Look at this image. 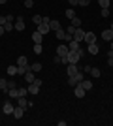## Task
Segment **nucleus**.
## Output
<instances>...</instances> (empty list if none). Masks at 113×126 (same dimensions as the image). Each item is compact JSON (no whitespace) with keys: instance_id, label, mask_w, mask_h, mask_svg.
<instances>
[{"instance_id":"nucleus-1","label":"nucleus","mask_w":113,"mask_h":126,"mask_svg":"<svg viewBox=\"0 0 113 126\" xmlns=\"http://www.w3.org/2000/svg\"><path fill=\"white\" fill-rule=\"evenodd\" d=\"M83 49H79V51H68V55H66L64 58H62V62H66V64H77L83 58Z\"/></svg>"},{"instance_id":"nucleus-2","label":"nucleus","mask_w":113,"mask_h":126,"mask_svg":"<svg viewBox=\"0 0 113 126\" xmlns=\"http://www.w3.org/2000/svg\"><path fill=\"white\" fill-rule=\"evenodd\" d=\"M49 21H51L49 17H43V19H42V23L38 25V32H42L43 36H45L47 32H51V26H49Z\"/></svg>"},{"instance_id":"nucleus-3","label":"nucleus","mask_w":113,"mask_h":126,"mask_svg":"<svg viewBox=\"0 0 113 126\" xmlns=\"http://www.w3.org/2000/svg\"><path fill=\"white\" fill-rule=\"evenodd\" d=\"M72 38H74V40H75V42H83V40H85V30H81V28H75V30H74V36H72Z\"/></svg>"},{"instance_id":"nucleus-4","label":"nucleus","mask_w":113,"mask_h":126,"mask_svg":"<svg viewBox=\"0 0 113 126\" xmlns=\"http://www.w3.org/2000/svg\"><path fill=\"white\" fill-rule=\"evenodd\" d=\"M13 26H15V30L23 32V30H25V19H23L21 15H19V17H15V23H13Z\"/></svg>"},{"instance_id":"nucleus-5","label":"nucleus","mask_w":113,"mask_h":126,"mask_svg":"<svg viewBox=\"0 0 113 126\" xmlns=\"http://www.w3.org/2000/svg\"><path fill=\"white\" fill-rule=\"evenodd\" d=\"M85 92H87V90L81 87V83H77V85L74 87V94H75V98H83V96H85Z\"/></svg>"},{"instance_id":"nucleus-6","label":"nucleus","mask_w":113,"mask_h":126,"mask_svg":"<svg viewBox=\"0 0 113 126\" xmlns=\"http://www.w3.org/2000/svg\"><path fill=\"white\" fill-rule=\"evenodd\" d=\"M83 42H87V45L96 43V34H94V32H85V40H83Z\"/></svg>"},{"instance_id":"nucleus-7","label":"nucleus","mask_w":113,"mask_h":126,"mask_svg":"<svg viewBox=\"0 0 113 126\" xmlns=\"http://www.w3.org/2000/svg\"><path fill=\"white\" fill-rule=\"evenodd\" d=\"M68 51H70V47H68V45H59V47H57V55H59V57H62V58L68 55Z\"/></svg>"},{"instance_id":"nucleus-8","label":"nucleus","mask_w":113,"mask_h":126,"mask_svg":"<svg viewBox=\"0 0 113 126\" xmlns=\"http://www.w3.org/2000/svg\"><path fill=\"white\" fill-rule=\"evenodd\" d=\"M13 107H15V105H11V102H6V104L2 105V111H4V115H11V113H13Z\"/></svg>"},{"instance_id":"nucleus-9","label":"nucleus","mask_w":113,"mask_h":126,"mask_svg":"<svg viewBox=\"0 0 113 126\" xmlns=\"http://www.w3.org/2000/svg\"><path fill=\"white\" fill-rule=\"evenodd\" d=\"M23 113H25V107L17 105V107H13V113H11V115L15 117V119H23Z\"/></svg>"},{"instance_id":"nucleus-10","label":"nucleus","mask_w":113,"mask_h":126,"mask_svg":"<svg viewBox=\"0 0 113 126\" xmlns=\"http://www.w3.org/2000/svg\"><path fill=\"white\" fill-rule=\"evenodd\" d=\"M102 40H106V42H111L113 40V30L109 28V30H102Z\"/></svg>"},{"instance_id":"nucleus-11","label":"nucleus","mask_w":113,"mask_h":126,"mask_svg":"<svg viewBox=\"0 0 113 126\" xmlns=\"http://www.w3.org/2000/svg\"><path fill=\"white\" fill-rule=\"evenodd\" d=\"M28 92H30V94H38V92H40V89H42V87H38L36 83H28Z\"/></svg>"},{"instance_id":"nucleus-12","label":"nucleus","mask_w":113,"mask_h":126,"mask_svg":"<svg viewBox=\"0 0 113 126\" xmlns=\"http://www.w3.org/2000/svg\"><path fill=\"white\" fill-rule=\"evenodd\" d=\"M49 26H51V30H53V32H57V30H60V28H62V26H60V23L57 21V19H51V21H49Z\"/></svg>"},{"instance_id":"nucleus-13","label":"nucleus","mask_w":113,"mask_h":126,"mask_svg":"<svg viewBox=\"0 0 113 126\" xmlns=\"http://www.w3.org/2000/svg\"><path fill=\"white\" fill-rule=\"evenodd\" d=\"M34 75H36V74H34V72H32V70H30V68H28V70H27V74H25V75H23V77H25V79H27V83H32V81H34V79H36V77H34Z\"/></svg>"},{"instance_id":"nucleus-14","label":"nucleus","mask_w":113,"mask_h":126,"mask_svg":"<svg viewBox=\"0 0 113 126\" xmlns=\"http://www.w3.org/2000/svg\"><path fill=\"white\" fill-rule=\"evenodd\" d=\"M42 40H43V34L36 30V32L32 34V42H34V43H42Z\"/></svg>"},{"instance_id":"nucleus-15","label":"nucleus","mask_w":113,"mask_h":126,"mask_svg":"<svg viewBox=\"0 0 113 126\" xmlns=\"http://www.w3.org/2000/svg\"><path fill=\"white\" fill-rule=\"evenodd\" d=\"M77 72H79L77 64H68V75H75Z\"/></svg>"},{"instance_id":"nucleus-16","label":"nucleus","mask_w":113,"mask_h":126,"mask_svg":"<svg viewBox=\"0 0 113 126\" xmlns=\"http://www.w3.org/2000/svg\"><path fill=\"white\" fill-rule=\"evenodd\" d=\"M68 47H70V51H79V42H75V40H72V42H68Z\"/></svg>"},{"instance_id":"nucleus-17","label":"nucleus","mask_w":113,"mask_h":126,"mask_svg":"<svg viewBox=\"0 0 113 126\" xmlns=\"http://www.w3.org/2000/svg\"><path fill=\"white\" fill-rule=\"evenodd\" d=\"M17 104L21 105V107H25V109H27V107H30V105H28V102H27V98H25V96H19V98H17Z\"/></svg>"},{"instance_id":"nucleus-18","label":"nucleus","mask_w":113,"mask_h":126,"mask_svg":"<svg viewBox=\"0 0 113 126\" xmlns=\"http://www.w3.org/2000/svg\"><path fill=\"white\" fill-rule=\"evenodd\" d=\"M81 87H83L85 90H91V89H92V81H89V79H83V81H81Z\"/></svg>"},{"instance_id":"nucleus-19","label":"nucleus","mask_w":113,"mask_h":126,"mask_svg":"<svg viewBox=\"0 0 113 126\" xmlns=\"http://www.w3.org/2000/svg\"><path fill=\"white\" fill-rule=\"evenodd\" d=\"M30 70H32L34 74H38V72H42V64L40 62H32L30 64Z\"/></svg>"},{"instance_id":"nucleus-20","label":"nucleus","mask_w":113,"mask_h":126,"mask_svg":"<svg viewBox=\"0 0 113 126\" xmlns=\"http://www.w3.org/2000/svg\"><path fill=\"white\" fill-rule=\"evenodd\" d=\"M17 66H28V58L27 57H19L17 58Z\"/></svg>"},{"instance_id":"nucleus-21","label":"nucleus","mask_w":113,"mask_h":126,"mask_svg":"<svg viewBox=\"0 0 113 126\" xmlns=\"http://www.w3.org/2000/svg\"><path fill=\"white\" fill-rule=\"evenodd\" d=\"M98 51H100V49H98L96 43H91V45H89V53H91V55H98Z\"/></svg>"},{"instance_id":"nucleus-22","label":"nucleus","mask_w":113,"mask_h":126,"mask_svg":"<svg viewBox=\"0 0 113 126\" xmlns=\"http://www.w3.org/2000/svg\"><path fill=\"white\" fill-rule=\"evenodd\" d=\"M70 21H72V25H74L75 28H79V26H81V19H79V17H77V15H75V17H72Z\"/></svg>"},{"instance_id":"nucleus-23","label":"nucleus","mask_w":113,"mask_h":126,"mask_svg":"<svg viewBox=\"0 0 113 126\" xmlns=\"http://www.w3.org/2000/svg\"><path fill=\"white\" fill-rule=\"evenodd\" d=\"M55 34H57V40H64V38H66V30H62V28H60V30H57Z\"/></svg>"},{"instance_id":"nucleus-24","label":"nucleus","mask_w":113,"mask_h":126,"mask_svg":"<svg viewBox=\"0 0 113 126\" xmlns=\"http://www.w3.org/2000/svg\"><path fill=\"white\" fill-rule=\"evenodd\" d=\"M70 77H74V79H75V83H81V81L85 79V77H83V74H81V72H77V74H75V75H70Z\"/></svg>"},{"instance_id":"nucleus-25","label":"nucleus","mask_w":113,"mask_h":126,"mask_svg":"<svg viewBox=\"0 0 113 126\" xmlns=\"http://www.w3.org/2000/svg\"><path fill=\"white\" fill-rule=\"evenodd\" d=\"M42 51H43L42 43H34V53H36V55H42Z\"/></svg>"},{"instance_id":"nucleus-26","label":"nucleus","mask_w":113,"mask_h":126,"mask_svg":"<svg viewBox=\"0 0 113 126\" xmlns=\"http://www.w3.org/2000/svg\"><path fill=\"white\" fill-rule=\"evenodd\" d=\"M91 75H92V77H100V75H102V72H100L98 68H91Z\"/></svg>"},{"instance_id":"nucleus-27","label":"nucleus","mask_w":113,"mask_h":126,"mask_svg":"<svg viewBox=\"0 0 113 126\" xmlns=\"http://www.w3.org/2000/svg\"><path fill=\"white\" fill-rule=\"evenodd\" d=\"M8 75H17V66H8Z\"/></svg>"},{"instance_id":"nucleus-28","label":"nucleus","mask_w":113,"mask_h":126,"mask_svg":"<svg viewBox=\"0 0 113 126\" xmlns=\"http://www.w3.org/2000/svg\"><path fill=\"white\" fill-rule=\"evenodd\" d=\"M4 28H6V32H11V30H15V26H13V23H10V21H8V23L4 25Z\"/></svg>"},{"instance_id":"nucleus-29","label":"nucleus","mask_w":113,"mask_h":126,"mask_svg":"<svg viewBox=\"0 0 113 126\" xmlns=\"http://www.w3.org/2000/svg\"><path fill=\"white\" fill-rule=\"evenodd\" d=\"M64 15L68 17V19H72V17H75V15H77V13H75V11H74V10H72V8H70V10H66V13H64Z\"/></svg>"},{"instance_id":"nucleus-30","label":"nucleus","mask_w":113,"mask_h":126,"mask_svg":"<svg viewBox=\"0 0 113 126\" xmlns=\"http://www.w3.org/2000/svg\"><path fill=\"white\" fill-rule=\"evenodd\" d=\"M0 90H8V81L6 79H0Z\"/></svg>"},{"instance_id":"nucleus-31","label":"nucleus","mask_w":113,"mask_h":126,"mask_svg":"<svg viewBox=\"0 0 113 126\" xmlns=\"http://www.w3.org/2000/svg\"><path fill=\"white\" fill-rule=\"evenodd\" d=\"M100 8H109V0H98Z\"/></svg>"},{"instance_id":"nucleus-32","label":"nucleus","mask_w":113,"mask_h":126,"mask_svg":"<svg viewBox=\"0 0 113 126\" xmlns=\"http://www.w3.org/2000/svg\"><path fill=\"white\" fill-rule=\"evenodd\" d=\"M42 19H43L42 15H34V17H32V21L36 23V25H40V23H42Z\"/></svg>"},{"instance_id":"nucleus-33","label":"nucleus","mask_w":113,"mask_h":126,"mask_svg":"<svg viewBox=\"0 0 113 126\" xmlns=\"http://www.w3.org/2000/svg\"><path fill=\"white\" fill-rule=\"evenodd\" d=\"M17 85H15V81L11 79V81H8V90H11V89H15Z\"/></svg>"},{"instance_id":"nucleus-34","label":"nucleus","mask_w":113,"mask_h":126,"mask_svg":"<svg viewBox=\"0 0 113 126\" xmlns=\"http://www.w3.org/2000/svg\"><path fill=\"white\" fill-rule=\"evenodd\" d=\"M6 23H8V17H6V15H0V25L4 26Z\"/></svg>"},{"instance_id":"nucleus-35","label":"nucleus","mask_w":113,"mask_h":126,"mask_svg":"<svg viewBox=\"0 0 113 126\" xmlns=\"http://www.w3.org/2000/svg\"><path fill=\"white\" fill-rule=\"evenodd\" d=\"M109 15V8H102V17H108Z\"/></svg>"},{"instance_id":"nucleus-36","label":"nucleus","mask_w":113,"mask_h":126,"mask_svg":"<svg viewBox=\"0 0 113 126\" xmlns=\"http://www.w3.org/2000/svg\"><path fill=\"white\" fill-rule=\"evenodd\" d=\"M68 85H70V87H75L77 83H75V79H74V77H68Z\"/></svg>"},{"instance_id":"nucleus-37","label":"nucleus","mask_w":113,"mask_h":126,"mask_svg":"<svg viewBox=\"0 0 113 126\" xmlns=\"http://www.w3.org/2000/svg\"><path fill=\"white\" fill-rule=\"evenodd\" d=\"M25 6H27V8H32V6H34V0H25Z\"/></svg>"},{"instance_id":"nucleus-38","label":"nucleus","mask_w":113,"mask_h":126,"mask_svg":"<svg viewBox=\"0 0 113 126\" xmlns=\"http://www.w3.org/2000/svg\"><path fill=\"white\" fill-rule=\"evenodd\" d=\"M89 2H91V0H79V6H83V8H87V6H89Z\"/></svg>"},{"instance_id":"nucleus-39","label":"nucleus","mask_w":113,"mask_h":126,"mask_svg":"<svg viewBox=\"0 0 113 126\" xmlns=\"http://www.w3.org/2000/svg\"><path fill=\"white\" fill-rule=\"evenodd\" d=\"M68 2H70L72 8H74V6H79V0H68Z\"/></svg>"},{"instance_id":"nucleus-40","label":"nucleus","mask_w":113,"mask_h":126,"mask_svg":"<svg viewBox=\"0 0 113 126\" xmlns=\"http://www.w3.org/2000/svg\"><path fill=\"white\" fill-rule=\"evenodd\" d=\"M55 64H62V57H59V55H57V57H55Z\"/></svg>"},{"instance_id":"nucleus-41","label":"nucleus","mask_w":113,"mask_h":126,"mask_svg":"<svg viewBox=\"0 0 113 126\" xmlns=\"http://www.w3.org/2000/svg\"><path fill=\"white\" fill-rule=\"evenodd\" d=\"M32 83H36L38 87H42V79H38V77H36V79H34V81H32Z\"/></svg>"},{"instance_id":"nucleus-42","label":"nucleus","mask_w":113,"mask_h":126,"mask_svg":"<svg viewBox=\"0 0 113 126\" xmlns=\"http://www.w3.org/2000/svg\"><path fill=\"white\" fill-rule=\"evenodd\" d=\"M108 58H113V49H109V51H108Z\"/></svg>"},{"instance_id":"nucleus-43","label":"nucleus","mask_w":113,"mask_h":126,"mask_svg":"<svg viewBox=\"0 0 113 126\" xmlns=\"http://www.w3.org/2000/svg\"><path fill=\"white\" fill-rule=\"evenodd\" d=\"M4 32H6V28H4V26H2V25H0V36H2Z\"/></svg>"},{"instance_id":"nucleus-44","label":"nucleus","mask_w":113,"mask_h":126,"mask_svg":"<svg viewBox=\"0 0 113 126\" xmlns=\"http://www.w3.org/2000/svg\"><path fill=\"white\" fill-rule=\"evenodd\" d=\"M108 64H109V66H113V58H108Z\"/></svg>"},{"instance_id":"nucleus-45","label":"nucleus","mask_w":113,"mask_h":126,"mask_svg":"<svg viewBox=\"0 0 113 126\" xmlns=\"http://www.w3.org/2000/svg\"><path fill=\"white\" fill-rule=\"evenodd\" d=\"M6 2H8V0H0V4H6Z\"/></svg>"},{"instance_id":"nucleus-46","label":"nucleus","mask_w":113,"mask_h":126,"mask_svg":"<svg viewBox=\"0 0 113 126\" xmlns=\"http://www.w3.org/2000/svg\"><path fill=\"white\" fill-rule=\"evenodd\" d=\"M111 49H113V40H111Z\"/></svg>"},{"instance_id":"nucleus-47","label":"nucleus","mask_w":113,"mask_h":126,"mask_svg":"<svg viewBox=\"0 0 113 126\" xmlns=\"http://www.w3.org/2000/svg\"><path fill=\"white\" fill-rule=\"evenodd\" d=\"M111 30H113V23H111Z\"/></svg>"}]
</instances>
